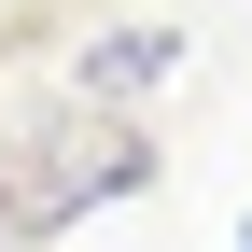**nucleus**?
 Masks as SVG:
<instances>
[{
    "label": "nucleus",
    "instance_id": "1",
    "mask_svg": "<svg viewBox=\"0 0 252 252\" xmlns=\"http://www.w3.org/2000/svg\"><path fill=\"white\" fill-rule=\"evenodd\" d=\"M126 182H154V140L126 112H56V154H14V168H0V224L14 238H56L98 196H126Z\"/></svg>",
    "mask_w": 252,
    "mask_h": 252
},
{
    "label": "nucleus",
    "instance_id": "2",
    "mask_svg": "<svg viewBox=\"0 0 252 252\" xmlns=\"http://www.w3.org/2000/svg\"><path fill=\"white\" fill-rule=\"evenodd\" d=\"M168 70H182V28H98L84 42V98H140Z\"/></svg>",
    "mask_w": 252,
    "mask_h": 252
},
{
    "label": "nucleus",
    "instance_id": "3",
    "mask_svg": "<svg viewBox=\"0 0 252 252\" xmlns=\"http://www.w3.org/2000/svg\"><path fill=\"white\" fill-rule=\"evenodd\" d=\"M238 252H252V210H238Z\"/></svg>",
    "mask_w": 252,
    "mask_h": 252
}]
</instances>
